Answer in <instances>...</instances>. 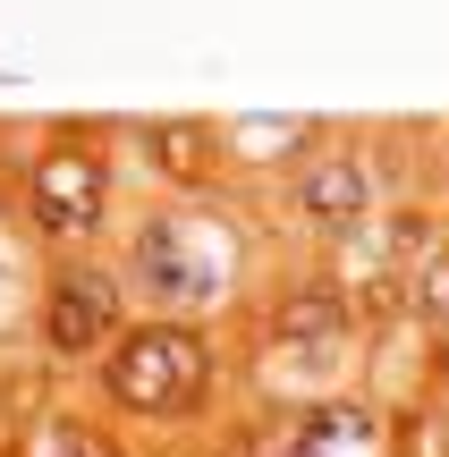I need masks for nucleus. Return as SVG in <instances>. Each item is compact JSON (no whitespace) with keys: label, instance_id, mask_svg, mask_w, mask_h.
<instances>
[{"label":"nucleus","instance_id":"nucleus-1","mask_svg":"<svg viewBox=\"0 0 449 457\" xmlns=\"http://www.w3.org/2000/svg\"><path fill=\"white\" fill-rule=\"evenodd\" d=\"M212 390V356L187 322H145L128 347L111 356V398L145 415H187L195 398Z\"/></svg>","mask_w":449,"mask_h":457},{"label":"nucleus","instance_id":"nucleus-2","mask_svg":"<svg viewBox=\"0 0 449 457\" xmlns=\"http://www.w3.org/2000/svg\"><path fill=\"white\" fill-rule=\"evenodd\" d=\"M111 330H119V296H111V279H102V271H85V279H51L43 339L60 347V356H102V347H111Z\"/></svg>","mask_w":449,"mask_h":457},{"label":"nucleus","instance_id":"nucleus-3","mask_svg":"<svg viewBox=\"0 0 449 457\" xmlns=\"http://www.w3.org/2000/svg\"><path fill=\"white\" fill-rule=\"evenodd\" d=\"M305 212H314V220H339V212H365V179H356V170H322V179L314 187H305Z\"/></svg>","mask_w":449,"mask_h":457},{"label":"nucleus","instance_id":"nucleus-4","mask_svg":"<svg viewBox=\"0 0 449 457\" xmlns=\"http://www.w3.org/2000/svg\"><path fill=\"white\" fill-rule=\"evenodd\" d=\"M424 313L449 322V262H424Z\"/></svg>","mask_w":449,"mask_h":457}]
</instances>
